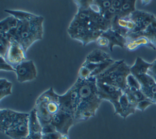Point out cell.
<instances>
[{
	"instance_id": "d6986e66",
	"label": "cell",
	"mask_w": 156,
	"mask_h": 139,
	"mask_svg": "<svg viewBox=\"0 0 156 139\" xmlns=\"http://www.w3.org/2000/svg\"><path fill=\"white\" fill-rule=\"evenodd\" d=\"M135 0H124L120 11L117 15L120 18H127L132 13L136 10Z\"/></svg>"
},
{
	"instance_id": "f1b7e54d",
	"label": "cell",
	"mask_w": 156,
	"mask_h": 139,
	"mask_svg": "<svg viewBox=\"0 0 156 139\" xmlns=\"http://www.w3.org/2000/svg\"><path fill=\"white\" fill-rule=\"evenodd\" d=\"M94 2L98 6L101 14L102 15L112 5V0H96Z\"/></svg>"
},
{
	"instance_id": "7bdbcfd3",
	"label": "cell",
	"mask_w": 156,
	"mask_h": 139,
	"mask_svg": "<svg viewBox=\"0 0 156 139\" xmlns=\"http://www.w3.org/2000/svg\"><path fill=\"white\" fill-rule=\"evenodd\" d=\"M154 104H156V98L154 100Z\"/></svg>"
},
{
	"instance_id": "30bf717a",
	"label": "cell",
	"mask_w": 156,
	"mask_h": 139,
	"mask_svg": "<svg viewBox=\"0 0 156 139\" xmlns=\"http://www.w3.org/2000/svg\"><path fill=\"white\" fill-rule=\"evenodd\" d=\"M51 123L57 132L62 135H68L69 129L75 124V120L72 115L59 110L54 115Z\"/></svg>"
},
{
	"instance_id": "60d3db41",
	"label": "cell",
	"mask_w": 156,
	"mask_h": 139,
	"mask_svg": "<svg viewBox=\"0 0 156 139\" xmlns=\"http://www.w3.org/2000/svg\"><path fill=\"white\" fill-rule=\"evenodd\" d=\"M69 137H68V135H61L59 139H68Z\"/></svg>"
},
{
	"instance_id": "7c38bea8",
	"label": "cell",
	"mask_w": 156,
	"mask_h": 139,
	"mask_svg": "<svg viewBox=\"0 0 156 139\" xmlns=\"http://www.w3.org/2000/svg\"><path fill=\"white\" fill-rule=\"evenodd\" d=\"M20 112L4 109L0 110V130L4 134L15 123Z\"/></svg>"
},
{
	"instance_id": "d4e9b609",
	"label": "cell",
	"mask_w": 156,
	"mask_h": 139,
	"mask_svg": "<svg viewBox=\"0 0 156 139\" xmlns=\"http://www.w3.org/2000/svg\"><path fill=\"white\" fill-rule=\"evenodd\" d=\"M12 83L6 79H0V100L4 97L12 94Z\"/></svg>"
},
{
	"instance_id": "2e32d148",
	"label": "cell",
	"mask_w": 156,
	"mask_h": 139,
	"mask_svg": "<svg viewBox=\"0 0 156 139\" xmlns=\"http://www.w3.org/2000/svg\"><path fill=\"white\" fill-rule=\"evenodd\" d=\"M110 56L106 52L99 49H96L90 52L87 56L85 60V62L88 63H99L104 62L109 59H110Z\"/></svg>"
},
{
	"instance_id": "7402d4cb",
	"label": "cell",
	"mask_w": 156,
	"mask_h": 139,
	"mask_svg": "<svg viewBox=\"0 0 156 139\" xmlns=\"http://www.w3.org/2000/svg\"><path fill=\"white\" fill-rule=\"evenodd\" d=\"M18 23V20L12 15L5 18L0 22V32H9L16 27Z\"/></svg>"
},
{
	"instance_id": "ba28073f",
	"label": "cell",
	"mask_w": 156,
	"mask_h": 139,
	"mask_svg": "<svg viewBox=\"0 0 156 139\" xmlns=\"http://www.w3.org/2000/svg\"><path fill=\"white\" fill-rule=\"evenodd\" d=\"M26 51L22 46L16 40L11 41L4 59L15 69L21 62L26 60Z\"/></svg>"
},
{
	"instance_id": "83f0119b",
	"label": "cell",
	"mask_w": 156,
	"mask_h": 139,
	"mask_svg": "<svg viewBox=\"0 0 156 139\" xmlns=\"http://www.w3.org/2000/svg\"><path fill=\"white\" fill-rule=\"evenodd\" d=\"M127 90L129 91L130 92H134L136 90L141 89V85L137 79L132 74H130L127 78Z\"/></svg>"
},
{
	"instance_id": "836d02e7",
	"label": "cell",
	"mask_w": 156,
	"mask_h": 139,
	"mask_svg": "<svg viewBox=\"0 0 156 139\" xmlns=\"http://www.w3.org/2000/svg\"><path fill=\"white\" fill-rule=\"evenodd\" d=\"M55 132H57V130L55 127L51 123H49L42 126V130H41L42 135L51 134Z\"/></svg>"
},
{
	"instance_id": "5b68a950",
	"label": "cell",
	"mask_w": 156,
	"mask_h": 139,
	"mask_svg": "<svg viewBox=\"0 0 156 139\" xmlns=\"http://www.w3.org/2000/svg\"><path fill=\"white\" fill-rule=\"evenodd\" d=\"M97 81V80H96ZM97 88L99 97L102 100H106L111 102L115 109V115H120L121 109L119 99L124 92L119 88L101 82L97 81Z\"/></svg>"
},
{
	"instance_id": "9c48e42d",
	"label": "cell",
	"mask_w": 156,
	"mask_h": 139,
	"mask_svg": "<svg viewBox=\"0 0 156 139\" xmlns=\"http://www.w3.org/2000/svg\"><path fill=\"white\" fill-rule=\"evenodd\" d=\"M17 80L25 82L34 80L37 77V71L32 60H25L15 67Z\"/></svg>"
},
{
	"instance_id": "e575fe53",
	"label": "cell",
	"mask_w": 156,
	"mask_h": 139,
	"mask_svg": "<svg viewBox=\"0 0 156 139\" xmlns=\"http://www.w3.org/2000/svg\"><path fill=\"white\" fill-rule=\"evenodd\" d=\"M82 25H85V24H83L76 16H74V18L73 19V20L70 23L68 29H76L77 27H80V26H82Z\"/></svg>"
},
{
	"instance_id": "f35d334b",
	"label": "cell",
	"mask_w": 156,
	"mask_h": 139,
	"mask_svg": "<svg viewBox=\"0 0 156 139\" xmlns=\"http://www.w3.org/2000/svg\"><path fill=\"white\" fill-rule=\"evenodd\" d=\"M96 42L97 45L101 47H108L109 44L108 40L102 35H101V37H99V38L96 40Z\"/></svg>"
},
{
	"instance_id": "6da1fadb",
	"label": "cell",
	"mask_w": 156,
	"mask_h": 139,
	"mask_svg": "<svg viewBox=\"0 0 156 139\" xmlns=\"http://www.w3.org/2000/svg\"><path fill=\"white\" fill-rule=\"evenodd\" d=\"M96 82V77L91 76L87 79L78 77L74 83L79 93L75 123L94 116L99 109L102 100L98 95Z\"/></svg>"
},
{
	"instance_id": "74e56055",
	"label": "cell",
	"mask_w": 156,
	"mask_h": 139,
	"mask_svg": "<svg viewBox=\"0 0 156 139\" xmlns=\"http://www.w3.org/2000/svg\"><path fill=\"white\" fill-rule=\"evenodd\" d=\"M61 135L62 134L58 132H55L48 134H43L42 135L41 139H59Z\"/></svg>"
},
{
	"instance_id": "8d00e7d4",
	"label": "cell",
	"mask_w": 156,
	"mask_h": 139,
	"mask_svg": "<svg viewBox=\"0 0 156 139\" xmlns=\"http://www.w3.org/2000/svg\"><path fill=\"white\" fill-rule=\"evenodd\" d=\"M147 74L152 77L156 82V59L152 63V65L149 69Z\"/></svg>"
},
{
	"instance_id": "7a4b0ae2",
	"label": "cell",
	"mask_w": 156,
	"mask_h": 139,
	"mask_svg": "<svg viewBox=\"0 0 156 139\" xmlns=\"http://www.w3.org/2000/svg\"><path fill=\"white\" fill-rule=\"evenodd\" d=\"M43 21L44 18L38 15L30 21H18L16 27L10 30L9 33L15 38L26 52L35 41L43 38Z\"/></svg>"
},
{
	"instance_id": "ab89813d",
	"label": "cell",
	"mask_w": 156,
	"mask_h": 139,
	"mask_svg": "<svg viewBox=\"0 0 156 139\" xmlns=\"http://www.w3.org/2000/svg\"><path fill=\"white\" fill-rule=\"evenodd\" d=\"M123 1H124V0H112V6L119 13L121 8L122 7V5L123 4Z\"/></svg>"
},
{
	"instance_id": "44dd1931",
	"label": "cell",
	"mask_w": 156,
	"mask_h": 139,
	"mask_svg": "<svg viewBox=\"0 0 156 139\" xmlns=\"http://www.w3.org/2000/svg\"><path fill=\"white\" fill-rule=\"evenodd\" d=\"M4 12L14 16L18 21H30L36 18L38 16V15H36L35 14L21 10L5 9L4 10Z\"/></svg>"
},
{
	"instance_id": "8fae6325",
	"label": "cell",
	"mask_w": 156,
	"mask_h": 139,
	"mask_svg": "<svg viewBox=\"0 0 156 139\" xmlns=\"http://www.w3.org/2000/svg\"><path fill=\"white\" fill-rule=\"evenodd\" d=\"M141 37L146 38L153 46L154 49L156 50V18L154 16L152 23L147 27V28L139 33L129 32L127 37V43L128 41L136 40Z\"/></svg>"
},
{
	"instance_id": "5bb4252c",
	"label": "cell",
	"mask_w": 156,
	"mask_h": 139,
	"mask_svg": "<svg viewBox=\"0 0 156 139\" xmlns=\"http://www.w3.org/2000/svg\"><path fill=\"white\" fill-rule=\"evenodd\" d=\"M115 62L112 59L102 63H88L84 61L82 63V66H85L90 74V77L93 76L96 77L98 75L100 74L102 72H104L108 66H110L112 64Z\"/></svg>"
},
{
	"instance_id": "ac0fdd59",
	"label": "cell",
	"mask_w": 156,
	"mask_h": 139,
	"mask_svg": "<svg viewBox=\"0 0 156 139\" xmlns=\"http://www.w3.org/2000/svg\"><path fill=\"white\" fill-rule=\"evenodd\" d=\"M29 134H42V126L38 120L34 108L29 113Z\"/></svg>"
},
{
	"instance_id": "d590c367",
	"label": "cell",
	"mask_w": 156,
	"mask_h": 139,
	"mask_svg": "<svg viewBox=\"0 0 156 139\" xmlns=\"http://www.w3.org/2000/svg\"><path fill=\"white\" fill-rule=\"evenodd\" d=\"M130 93H132V92H130ZM132 93L134 96V97H135V99H136L137 102L147 99L146 96L144 94V93L141 91V90H136V91H134V92H133Z\"/></svg>"
},
{
	"instance_id": "9a60e30c",
	"label": "cell",
	"mask_w": 156,
	"mask_h": 139,
	"mask_svg": "<svg viewBox=\"0 0 156 139\" xmlns=\"http://www.w3.org/2000/svg\"><path fill=\"white\" fill-rule=\"evenodd\" d=\"M151 65L152 63H148L141 57H137L135 63L130 66V73L135 77L147 74Z\"/></svg>"
},
{
	"instance_id": "e0dca14e",
	"label": "cell",
	"mask_w": 156,
	"mask_h": 139,
	"mask_svg": "<svg viewBox=\"0 0 156 139\" xmlns=\"http://www.w3.org/2000/svg\"><path fill=\"white\" fill-rule=\"evenodd\" d=\"M119 105L121 109L120 116L126 119L129 115L133 114L136 110V106L130 104L126 94L124 93L119 99Z\"/></svg>"
},
{
	"instance_id": "52a82bcc",
	"label": "cell",
	"mask_w": 156,
	"mask_h": 139,
	"mask_svg": "<svg viewBox=\"0 0 156 139\" xmlns=\"http://www.w3.org/2000/svg\"><path fill=\"white\" fill-rule=\"evenodd\" d=\"M29 113L20 112L13 126L4 134L12 139H24L29 135Z\"/></svg>"
},
{
	"instance_id": "4dcf8cb0",
	"label": "cell",
	"mask_w": 156,
	"mask_h": 139,
	"mask_svg": "<svg viewBox=\"0 0 156 139\" xmlns=\"http://www.w3.org/2000/svg\"><path fill=\"white\" fill-rule=\"evenodd\" d=\"M154 104V103L152 101L147 98L144 100H143L141 101L137 102V104L136 105V109H138L141 112H143L146 108H147L149 106H150Z\"/></svg>"
},
{
	"instance_id": "3957f363",
	"label": "cell",
	"mask_w": 156,
	"mask_h": 139,
	"mask_svg": "<svg viewBox=\"0 0 156 139\" xmlns=\"http://www.w3.org/2000/svg\"><path fill=\"white\" fill-rule=\"evenodd\" d=\"M58 95L51 87L37 98L34 109L41 126L51 123L54 115L59 111Z\"/></svg>"
},
{
	"instance_id": "b9f144b4",
	"label": "cell",
	"mask_w": 156,
	"mask_h": 139,
	"mask_svg": "<svg viewBox=\"0 0 156 139\" xmlns=\"http://www.w3.org/2000/svg\"><path fill=\"white\" fill-rule=\"evenodd\" d=\"M150 2H151V1H141V2L143 3V4H142L143 5L149 4Z\"/></svg>"
},
{
	"instance_id": "1f68e13d",
	"label": "cell",
	"mask_w": 156,
	"mask_h": 139,
	"mask_svg": "<svg viewBox=\"0 0 156 139\" xmlns=\"http://www.w3.org/2000/svg\"><path fill=\"white\" fill-rule=\"evenodd\" d=\"M0 70L1 71H13L15 73V69L2 56H0Z\"/></svg>"
},
{
	"instance_id": "484cf974",
	"label": "cell",
	"mask_w": 156,
	"mask_h": 139,
	"mask_svg": "<svg viewBox=\"0 0 156 139\" xmlns=\"http://www.w3.org/2000/svg\"><path fill=\"white\" fill-rule=\"evenodd\" d=\"M148 14V12L143 10H136L133 13H132L127 18L134 23L135 25L140 24H142Z\"/></svg>"
},
{
	"instance_id": "8992f818",
	"label": "cell",
	"mask_w": 156,
	"mask_h": 139,
	"mask_svg": "<svg viewBox=\"0 0 156 139\" xmlns=\"http://www.w3.org/2000/svg\"><path fill=\"white\" fill-rule=\"evenodd\" d=\"M60 110L75 117L79 102V93L74 84L65 94L58 95Z\"/></svg>"
},
{
	"instance_id": "4fadbf2b",
	"label": "cell",
	"mask_w": 156,
	"mask_h": 139,
	"mask_svg": "<svg viewBox=\"0 0 156 139\" xmlns=\"http://www.w3.org/2000/svg\"><path fill=\"white\" fill-rule=\"evenodd\" d=\"M101 35L108 40L109 43L108 48L111 52L113 51L114 46H118L121 48H126L127 39L112 29H109L103 32Z\"/></svg>"
},
{
	"instance_id": "ffe728a7",
	"label": "cell",
	"mask_w": 156,
	"mask_h": 139,
	"mask_svg": "<svg viewBox=\"0 0 156 139\" xmlns=\"http://www.w3.org/2000/svg\"><path fill=\"white\" fill-rule=\"evenodd\" d=\"M102 32H103L101 30H93L90 29L76 40L80 41L83 46H86L91 41H96L99 37H101Z\"/></svg>"
},
{
	"instance_id": "603a6c76",
	"label": "cell",
	"mask_w": 156,
	"mask_h": 139,
	"mask_svg": "<svg viewBox=\"0 0 156 139\" xmlns=\"http://www.w3.org/2000/svg\"><path fill=\"white\" fill-rule=\"evenodd\" d=\"M142 45L147 46L151 48L154 49V48H153V46L152 45V44L145 37H141V38H137L136 40L128 41L126 45V48L129 51H133Z\"/></svg>"
},
{
	"instance_id": "cb8c5ba5",
	"label": "cell",
	"mask_w": 156,
	"mask_h": 139,
	"mask_svg": "<svg viewBox=\"0 0 156 139\" xmlns=\"http://www.w3.org/2000/svg\"><path fill=\"white\" fill-rule=\"evenodd\" d=\"M141 85L140 90H145L150 88L156 85L155 80L147 74H142L135 77Z\"/></svg>"
},
{
	"instance_id": "277c9868",
	"label": "cell",
	"mask_w": 156,
	"mask_h": 139,
	"mask_svg": "<svg viewBox=\"0 0 156 139\" xmlns=\"http://www.w3.org/2000/svg\"><path fill=\"white\" fill-rule=\"evenodd\" d=\"M131 74L130 66L124 60L115 61L104 72L96 76V80L115 86L123 92L127 88V78Z\"/></svg>"
},
{
	"instance_id": "d6a6232c",
	"label": "cell",
	"mask_w": 156,
	"mask_h": 139,
	"mask_svg": "<svg viewBox=\"0 0 156 139\" xmlns=\"http://www.w3.org/2000/svg\"><path fill=\"white\" fill-rule=\"evenodd\" d=\"M77 5L78 9H87L90 7V4L93 2V0H83V1H74Z\"/></svg>"
},
{
	"instance_id": "4316f807",
	"label": "cell",
	"mask_w": 156,
	"mask_h": 139,
	"mask_svg": "<svg viewBox=\"0 0 156 139\" xmlns=\"http://www.w3.org/2000/svg\"><path fill=\"white\" fill-rule=\"evenodd\" d=\"M88 30H90L89 24L88 25H82L79 27H77V28L73 29H68L67 31H68L69 35L71 37V38L76 40L78 37L82 36L85 33H86Z\"/></svg>"
},
{
	"instance_id": "f546056e",
	"label": "cell",
	"mask_w": 156,
	"mask_h": 139,
	"mask_svg": "<svg viewBox=\"0 0 156 139\" xmlns=\"http://www.w3.org/2000/svg\"><path fill=\"white\" fill-rule=\"evenodd\" d=\"M118 14V12L112 6H111L107 10H106L103 14L104 17L108 21H112L115 16Z\"/></svg>"
}]
</instances>
